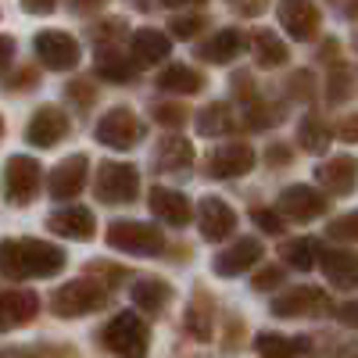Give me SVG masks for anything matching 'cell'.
Returning a JSON list of instances; mask_svg holds the SVG:
<instances>
[{
    "mask_svg": "<svg viewBox=\"0 0 358 358\" xmlns=\"http://www.w3.org/2000/svg\"><path fill=\"white\" fill-rule=\"evenodd\" d=\"M315 179H319L322 194L344 197V194H351L358 187V162L351 155H334V158H326L315 169Z\"/></svg>",
    "mask_w": 358,
    "mask_h": 358,
    "instance_id": "d6986e66",
    "label": "cell"
},
{
    "mask_svg": "<svg viewBox=\"0 0 358 358\" xmlns=\"http://www.w3.org/2000/svg\"><path fill=\"white\" fill-rule=\"evenodd\" d=\"M158 90L165 94H176V97H194L204 90V76L190 65H169L162 76H158Z\"/></svg>",
    "mask_w": 358,
    "mask_h": 358,
    "instance_id": "4dcf8cb0",
    "label": "cell"
},
{
    "mask_svg": "<svg viewBox=\"0 0 358 358\" xmlns=\"http://www.w3.org/2000/svg\"><path fill=\"white\" fill-rule=\"evenodd\" d=\"M72 122H69V115L57 108V104H40L33 111V118L25 122V143H33L40 147V151H47V147H57L65 136H69Z\"/></svg>",
    "mask_w": 358,
    "mask_h": 358,
    "instance_id": "8fae6325",
    "label": "cell"
},
{
    "mask_svg": "<svg viewBox=\"0 0 358 358\" xmlns=\"http://www.w3.org/2000/svg\"><path fill=\"white\" fill-rule=\"evenodd\" d=\"M36 50V62L50 72H72L83 62V47L72 33H62V29H43L33 40Z\"/></svg>",
    "mask_w": 358,
    "mask_h": 358,
    "instance_id": "8992f818",
    "label": "cell"
},
{
    "mask_svg": "<svg viewBox=\"0 0 358 358\" xmlns=\"http://www.w3.org/2000/svg\"><path fill=\"white\" fill-rule=\"evenodd\" d=\"M65 97L83 111V108H90V104L97 101V83H94V79H72V83L65 86Z\"/></svg>",
    "mask_w": 358,
    "mask_h": 358,
    "instance_id": "8d00e7d4",
    "label": "cell"
},
{
    "mask_svg": "<svg viewBox=\"0 0 358 358\" xmlns=\"http://www.w3.org/2000/svg\"><path fill=\"white\" fill-rule=\"evenodd\" d=\"M326 233H330L334 241H341V244H358V208L355 212L337 215L330 226H326Z\"/></svg>",
    "mask_w": 358,
    "mask_h": 358,
    "instance_id": "e575fe53",
    "label": "cell"
},
{
    "mask_svg": "<svg viewBox=\"0 0 358 358\" xmlns=\"http://www.w3.org/2000/svg\"><path fill=\"white\" fill-rule=\"evenodd\" d=\"M147 208L151 215L165 226H187L194 219V204L183 190H172V187H151L147 194Z\"/></svg>",
    "mask_w": 358,
    "mask_h": 358,
    "instance_id": "ac0fdd59",
    "label": "cell"
},
{
    "mask_svg": "<svg viewBox=\"0 0 358 358\" xmlns=\"http://www.w3.org/2000/svg\"><path fill=\"white\" fill-rule=\"evenodd\" d=\"M197 229H201V236L208 244H222V241H229V236L236 233V212L222 197L208 194L197 204Z\"/></svg>",
    "mask_w": 358,
    "mask_h": 358,
    "instance_id": "4fadbf2b",
    "label": "cell"
},
{
    "mask_svg": "<svg viewBox=\"0 0 358 358\" xmlns=\"http://www.w3.org/2000/svg\"><path fill=\"white\" fill-rule=\"evenodd\" d=\"M101 79H108V83H118V86H126V83H133L136 79V62L129 54H118V50H111V47H104V50H97V69H94Z\"/></svg>",
    "mask_w": 358,
    "mask_h": 358,
    "instance_id": "1f68e13d",
    "label": "cell"
},
{
    "mask_svg": "<svg viewBox=\"0 0 358 358\" xmlns=\"http://www.w3.org/2000/svg\"><path fill=\"white\" fill-rule=\"evenodd\" d=\"M244 47H248V36L241 33V29H219L208 43H201L197 57L208 62V65H229L233 57H241Z\"/></svg>",
    "mask_w": 358,
    "mask_h": 358,
    "instance_id": "cb8c5ba5",
    "label": "cell"
},
{
    "mask_svg": "<svg viewBox=\"0 0 358 358\" xmlns=\"http://www.w3.org/2000/svg\"><path fill=\"white\" fill-rule=\"evenodd\" d=\"M40 183H43V172H40L36 158L11 155L4 162V194H8V204H15V208L33 204L36 194H40Z\"/></svg>",
    "mask_w": 358,
    "mask_h": 358,
    "instance_id": "52a82bcc",
    "label": "cell"
},
{
    "mask_svg": "<svg viewBox=\"0 0 358 358\" xmlns=\"http://www.w3.org/2000/svg\"><path fill=\"white\" fill-rule=\"evenodd\" d=\"M33 83H36V72L25 69V72H18L15 79H8L4 90H8V94H11V90H15V94H25V90H33Z\"/></svg>",
    "mask_w": 358,
    "mask_h": 358,
    "instance_id": "f6af8a7d",
    "label": "cell"
},
{
    "mask_svg": "<svg viewBox=\"0 0 358 358\" xmlns=\"http://www.w3.org/2000/svg\"><path fill=\"white\" fill-rule=\"evenodd\" d=\"M108 248L133 255V258H158L165 251V233L155 222H140V219H118L104 233Z\"/></svg>",
    "mask_w": 358,
    "mask_h": 358,
    "instance_id": "3957f363",
    "label": "cell"
},
{
    "mask_svg": "<svg viewBox=\"0 0 358 358\" xmlns=\"http://www.w3.org/2000/svg\"><path fill=\"white\" fill-rule=\"evenodd\" d=\"M229 83H233V94H236V97H244L248 104L255 101V83H251V76H248V72H236Z\"/></svg>",
    "mask_w": 358,
    "mask_h": 358,
    "instance_id": "ee69618b",
    "label": "cell"
},
{
    "mask_svg": "<svg viewBox=\"0 0 358 358\" xmlns=\"http://www.w3.org/2000/svg\"><path fill=\"white\" fill-rule=\"evenodd\" d=\"M0 358H18V355H8V351H4V355H0Z\"/></svg>",
    "mask_w": 358,
    "mask_h": 358,
    "instance_id": "f5cc1de1",
    "label": "cell"
},
{
    "mask_svg": "<svg viewBox=\"0 0 358 358\" xmlns=\"http://www.w3.org/2000/svg\"><path fill=\"white\" fill-rule=\"evenodd\" d=\"M94 194L101 204H133L140 194V169L129 162H101Z\"/></svg>",
    "mask_w": 358,
    "mask_h": 358,
    "instance_id": "5b68a950",
    "label": "cell"
},
{
    "mask_svg": "<svg viewBox=\"0 0 358 358\" xmlns=\"http://www.w3.org/2000/svg\"><path fill=\"white\" fill-rule=\"evenodd\" d=\"M69 255L36 236H4L0 241V276L18 283V280H50L65 268Z\"/></svg>",
    "mask_w": 358,
    "mask_h": 358,
    "instance_id": "6da1fadb",
    "label": "cell"
},
{
    "mask_svg": "<svg viewBox=\"0 0 358 358\" xmlns=\"http://www.w3.org/2000/svg\"><path fill=\"white\" fill-rule=\"evenodd\" d=\"M283 104H273V101H262L255 97L251 104H244V126L255 129V133H265V129H276L283 122Z\"/></svg>",
    "mask_w": 358,
    "mask_h": 358,
    "instance_id": "836d02e7",
    "label": "cell"
},
{
    "mask_svg": "<svg viewBox=\"0 0 358 358\" xmlns=\"http://www.w3.org/2000/svg\"><path fill=\"white\" fill-rule=\"evenodd\" d=\"M348 15H351V18H358V4H355V8H348Z\"/></svg>",
    "mask_w": 358,
    "mask_h": 358,
    "instance_id": "816d5d0a",
    "label": "cell"
},
{
    "mask_svg": "<svg viewBox=\"0 0 358 358\" xmlns=\"http://www.w3.org/2000/svg\"><path fill=\"white\" fill-rule=\"evenodd\" d=\"M268 308L280 319H312V315H326L334 308V301H330V294L319 290V287H290V290L276 294Z\"/></svg>",
    "mask_w": 358,
    "mask_h": 358,
    "instance_id": "9c48e42d",
    "label": "cell"
},
{
    "mask_svg": "<svg viewBox=\"0 0 358 358\" xmlns=\"http://www.w3.org/2000/svg\"><path fill=\"white\" fill-rule=\"evenodd\" d=\"M233 11H236V15H248V18H251V15H262L265 8H262V4H233Z\"/></svg>",
    "mask_w": 358,
    "mask_h": 358,
    "instance_id": "681fc988",
    "label": "cell"
},
{
    "mask_svg": "<svg viewBox=\"0 0 358 358\" xmlns=\"http://www.w3.org/2000/svg\"><path fill=\"white\" fill-rule=\"evenodd\" d=\"M172 297H176L172 283H165V280H158V276H143V280H136V283L129 287L133 308H140V312H147V315H162V312L172 305Z\"/></svg>",
    "mask_w": 358,
    "mask_h": 358,
    "instance_id": "603a6c76",
    "label": "cell"
},
{
    "mask_svg": "<svg viewBox=\"0 0 358 358\" xmlns=\"http://www.w3.org/2000/svg\"><path fill=\"white\" fill-rule=\"evenodd\" d=\"M280 283H283V268L280 265H268V268H262V273H255V283L251 287L258 294H268V290H276Z\"/></svg>",
    "mask_w": 358,
    "mask_h": 358,
    "instance_id": "b9f144b4",
    "label": "cell"
},
{
    "mask_svg": "<svg viewBox=\"0 0 358 358\" xmlns=\"http://www.w3.org/2000/svg\"><path fill=\"white\" fill-rule=\"evenodd\" d=\"M280 258H283V265L297 268V273H308V268L319 265L322 248H319L315 236H294V241H283L280 244Z\"/></svg>",
    "mask_w": 358,
    "mask_h": 358,
    "instance_id": "f546056e",
    "label": "cell"
},
{
    "mask_svg": "<svg viewBox=\"0 0 358 358\" xmlns=\"http://www.w3.org/2000/svg\"><path fill=\"white\" fill-rule=\"evenodd\" d=\"M326 208H330V197H326L322 190H315V187H308V183L287 187L276 201V212L290 222H312V219L326 215Z\"/></svg>",
    "mask_w": 358,
    "mask_h": 358,
    "instance_id": "30bf717a",
    "label": "cell"
},
{
    "mask_svg": "<svg viewBox=\"0 0 358 358\" xmlns=\"http://www.w3.org/2000/svg\"><path fill=\"white\" fill-rule=\"evenodd\" d=\"M337 319H341L344 326H351V330H358V301L341 305V308H337Z\"/></svg>",
    "mask_w": 358,
    "mask_h": 358,
    "instance_id": "c3c4849f",
    "label": "cell"
},
{
    "mask_svg": "<svg viewBox=\"0 0 358 358\" xmlns=\"http://www.w3.org/2000/svg\"><path fill=\"white\" fill-rule=\"evenodd\" d=\"M337 140H344V143H355L358 140V115H348L344 122L337 126Z\"/></svg>",
    "mask_w": 358,
    "mask_h": 358,
    "instance_id": "bcb514c9",
    "label": "cell"
},
{
    "mask_svg": "<svg viewBox=\"0 0 358 358\" xmlns=\"http://www.w3.org/2000/svg\"><path fill=\"white\" fill-rule=\"evenodd\" d=\"M276 15H280V25L287 29L290 40L308 43V40L319 36L322 18H319V8H315V4H305V0H297V4H280Z\"/></svg>",
    "mask_w": 358,
    "mask_h": 358,
    "instance_id": "44dd1931",
    "label": "cell"
},
{
    "mask_svg": "<svg viewBox=\"0 0 358 358\" xmlns=\"http://www.w3.org/2000/svg\"><path fill=\"white\" fill-rule=\"evenodd\" d=\"M183 326H187V334H190L194 341H212V326H215V301H212V297H208L204 290H197V294L190 297V308H187Z\"/></svg>",
    "mask_w": 358,
    "mask_h": 358,
    "instance_id": "83f0119b",
    "label": "cell"
},
{
    "mask_svg": "<svg viewBox=\"0 0 358 358\" xmlns=\"http://www.w3.org/2000/svg\"><path fill=\"white\" fill-rule=\"evenodd\" d=\"M194 126H197L201 136H229L236 129V111L226 101H215V104H208V108L197 111Z\"/></svg>",
    "mask_w": 358,
    "mask_h": 358,
    "instance_id": "f1b7e54d",
    "label": "cell"
},
{
    "mask_svg": "<svg viewBox=\"0 0 358 358\" xmlns=\"http://www.w3.org/2000/svg\"><path fill=\"white\" fill-rule=\"evenodd\" d=\"M47 229L54 236H65V241H94L97 236V219L90 208L83 204H65V208H57V212L47 215Z\"/></svg>",
    "mask_w": 358,
    "mask_h": 358,
    "instance_id": "9a60e30c",
    "label": "cell"
},
{
    "mask_svg": "<svg viewBox=\"0 0 358 358\" xmlns=\"http://www.w3.org/2000/svg\"><path fill=\"white\" fill-rule=\"evenodd\" d=\"M262 255H265V248H262L258 236H241L236 244H229L226 251H219L212 258V273L215 276H241L262 262Z\"/></svg>",
    "mask_w": 358,
    "mask_h": 358,
    "instance_id": "e0dca14e",
    "label": "cell"
},
{
    "mask_svg": "<svg viewBox=\"0 0 358 358\" xmlns=\"http://www.w3.org/2000/svg\"><path fill=\"white\" fill-rule=\"evenodd\" d=\"M351 79H355V72H351V69H344V65H341V69H334V76L326 79V97H330V101H344V97L351 94V90H355V83H351Z\"/></svg>",
    "mask_w": 358,
    "mask_h": 358,
    "instance_id": "f35d334b",
    "label": "cell"
},
{
    "mask_svg": "<svg viewBox=\"0 0 358 358\" xmlns=\"http://www.w3.org/2000/svg\"><path fill=\"white\" fill-rule=\"evenodd\" d=\"M111 301V294L101 280H69L50 294V312L57 319H83V315H94Z\"/></svg>",
    "mask_w": 358,
    "mask_h": 358,
    "instance_id": "7a4b0ae2",
    "label": "cell"
},
{
    "mask_svg": "<svg viewBox=\"0 0 358 358\" xmlns=\"http://www.w3.org/2000/svg\"><path fill=\"white\" fill-rule=\"evenodd\" d=\"M101 344L115 358H147V351H151V330H147L140 312H118L101 330Z\"/></svg>",
    "mask_w": 358,
    "mask_h": 358,
    "instance_id": "277c9868",
    "label": "cell"
},
{
    "mask_svg": "<svg viewBox=\"0 0 358 358\" xmlns=\"http://www.w3.org/2000/svg\"><path fill=\"white\" fill-rule=\"evenodd\" d=\"M40 312V297L25 287H15V290H0V334H11V330H22L36 319Z\"/></svg>",
    "mask_w": 358,
    "mask_h": 358,
    "instance_id": "2e32d148",
    "label": "cell"
},
{
    "mask_svg": "<svg viewBox=\"0 0 358 358\" xmlns=\"http://www.w3.org/2000/svg\"><path fill=\"white\" fill-rule=\"evenodd\" d=\"M319 268H322L326 283H334L341 290L358 287V251H322Z\"/></svg>",
    "mask_w": 358,
    "mask_h": 358,
    "instance_id": "d4e9b609",
    "label": "cell"
},
{
    "mask_svg": "<svg viewBox=\"0 0 358 358\" xmlns=\"http://www.w3.org/2000/svg\"><path fill=\"white\" fill-rule=\"evenodd\" d=\"M290 158H294V151L287 143H268V151H265V165L268 169H283Z\"/></svg>",
    "mask_w": 358,
    "mask_h": 358,
    "instance_id": "7bdbcfd3",
    "label": "cell"
},
{
    "mask_svg": "<svg viewBox=\"0 0 358 358\" xmlns=\"http://www.w3.org/2000/svg\"><path fill=\"white\" fill-rule=\"evenodd\" d=\"M29 15H50L54 11V4H22Z\"/></svg>",
    "mask_w": 358,
    "mask_h": 358,
    "instance_id": "f907efd6",
    "label": "cell"
},
{
    "mask_svg": "<svg viewBox=\"0 0 358 358\" xmlns=\"http://www.w3.org/2000/svg\"><path fill=\"white\" fill-rule=\"evenodd\" d=\"M172 54V40L162 33V29H136L129 36V57L136 62V69H151L162 65Z\"/></svg>",
    "mask_w": 358,
    "mask_h": 358,
    "instance_id": "7402d4cb",
    "label": "cell"
},
{
    "mask_svg": "<svg viewBox=\"0 0 358 358\" xmlns=\"http://www.w3.org/2000/svg\"><path fill=\"white\" fill-rule=\"evenodd\" d=\"M204 25H208V15H204V11L179 15V18H172V36H179V40H194Z\"/></svg>",
    "mask_w": 358,
    "mask_h": 358,
    "instance_id": "74e56055",
    "label": "cell"
},
{
    "mask_svg": "<svg viewBox=\"0 0 358 358\" xmlns=\"http://www.w3.org/2000/svg\"><path fill=\"white\" fill-rule=\"evenodd\" d=\"M287 97L290 101H312L315 97V76L308 69H297L290 79H287Z\"/></svg>",
    "mask_w": 358,
    "mask_h": 358,
    "instance_id": "d590c367",
    "label": "cell"
},
{
    "mask_svg": "<svg viewBox=\"0 0 358 358\" xmlns=\"http://www.w3.org/2000/svg\"><path fill=\"white\" fill-rule=\"evenodd\" d=\"M251 219H255L258 229L268 233V236H280V233H283V215H280V212H268V208H251Z\"/></svg>",
    "mask_w": 358,
    "mask_h": 358,
    "instance_id": "60d3db41",
    "label": "cell"
},
{
    "mask_svg": "<svg viewBox=\"0 0 358 358\" xmlns=\"http://www.w3.org/2000/svg\"><path fill=\"white\" fill-rule=\"evenodd\" d=\"M194 158H197L194 143L187 136H176V133L162 136L158 147H155V169L165 172V176H187L190 165H194Z\"/></svg>",
    "mask_w": 358,
    "mask_h": 358,
    "instance_id": "ffe728a7",
    "label": "cell"
},
{
    "mask_svg": "<svg viewBox=\"0 0 358 358\" xmlns=\"http://www.w3.org/2000/svg\"><path fill=\"white\" fill-rule=\"evenodd\" d=\"M251 50H255V65L258 69H280V65L290 62L287 43L276 33H268V29H262V33L251 36Z\"/></svg>",
    "mask_w": 358,
    "mask_h": 358,
    "instance_id": "d6a6232c",
    "label": "cell"
},
{
    "mask_svg": "<svg viewBox=\"0 0 358 358\" xmlns=\"http://www.w3.org/2000/svg\"><path fill=\"white\" fill-rule=\"evenodd\" d=\"M258 155H255V147L244 143V140H226L222 147H215L212 155H208V176L212 179H241L255 169Z\"/></svg>",
    "mask_w": 358,
    "mask_h": 358,
    "instance_id": "7c38bea8",
    "label": "cell"
},
{
    "mask_svg": "<svg viewBox=\"0 0 358 358\" xmlns=\"http://www.w3.org/2000/svg\"><path fill=\"white\" fill-rule=\"evenodd\" d=\"M0 133H4V122H0Z\"/></svg>",
    "mask_w": 358,
    "mask_h": 358,
    "instance_id": "db71d44e",
    "label": "cell"
},
{
    "mask_svg": "<svg viewBox=\"0 0 358 358\" xmlns=\"http://www.w3.org/2000/svg\"><path fill=\"white\" fill-rule=\"evenodd\" d=\"M94 136H97V143L111 147V151H129V147H136L143 140V122L136 118L133 108H111L101 115Z\"/></svg>",
    "mask_w": 358,
    "mask_h": 358,
    "instance_id": "ba28073f",
    "label": "cell"
},
{
    "mask_svg": "<svg viewBox=\"0 0 358 358\" xmlns=\"http://www.w3.org/2000/svg\"><path fill=\"white\" fill-rule=\"evenodd\" d=\"M255 351L258 358H297L312 351V337H283L273 330H262L255 337Z\"/></svg>",
    "mask_w": 358,
    "mask_h": 358,
    "instance_id": "484cf974",
    "label": "cell"
},
{
    "mask_svg": "<svg viewBox=\"0 0 358 358\" xmlns=\"http://www.w3.org/2000/svg\"><path fill=\"white\" fill-rule=\"evenodd\" d=\"M334 136H337V129L315 111H308L301 122H297V143H301V151H308V155H326V147L334 143Z\"/></svg>",
    "mask_w": 358,
    "mask_h": 358,
    "instance_id": "4316f807",
    "label": "cell"
},
{
    "mask_svg": "<svg viewBox=\"0 0 358 358\" xmlns=\"http://www.w3.org/2000/svg\"><path fill=\"white\" fill-rule=\"evenodd\" d=\"M155 115V122L165 126V129H179V126H187V108L183 104H155L151 108Z\"/></svg>",
    "mask_w": 358,
    "mask_h": 358,
    "instance_id": "ab89813d",
    "label": "cell"
},
{
    "mask_svg": "<svg viewBox=\"0 0 358 358\" xmlns=\"http://www.w3.org/2000/svg\"><path fill=\"white\" fill-rule=\"evenodd\" d=\"M86 176H90V158L86 155H69L65 162H57L50 169V179H47V194L54 201H69L83 194L86 187Z\"/></svg>",
    "mask_w": 358,
    "mask_h": 358,
    "instance_id": "5bb4252c",
    "label": "cell"
},
{
    "mask_svg": "<svg viewBox=\"0 0 358 358\" xmlns=\"http://www.w3.org/2000/svg\"><path fill=\"white\" fill-rule=\"evenodd\" d=\"M11 65H15V40L0 36V72H8Z\"/></svg>",
    "mask_w": 358,
    "mask_h": 358,
    "instance_id": "7dc6e473",
    "label": "cell"
}]
</instances>
